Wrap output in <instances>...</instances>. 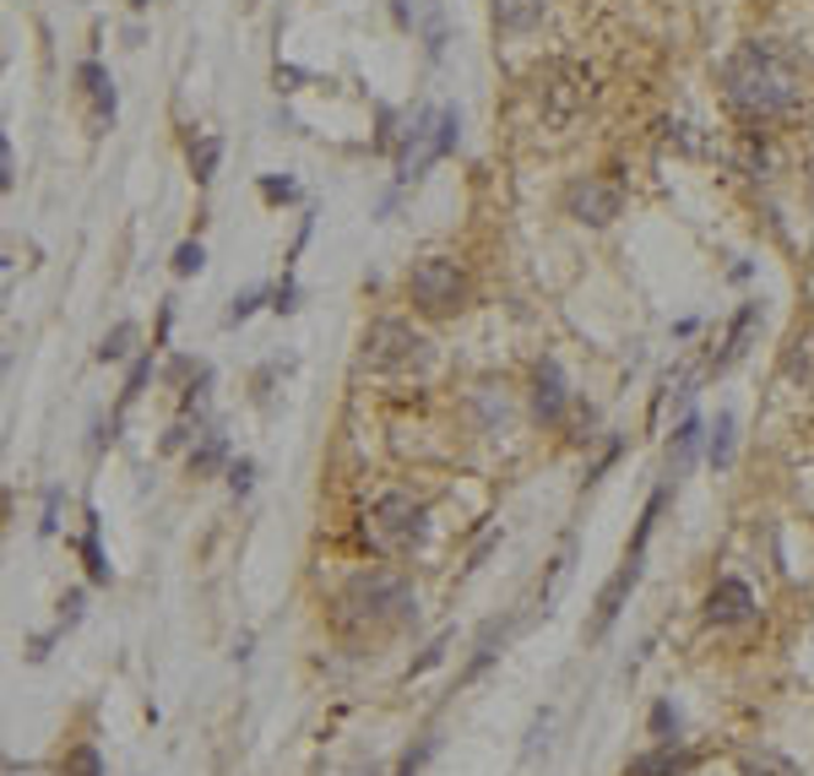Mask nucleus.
I'll return each instance as SVG.
<instances>
[{
    "mask_svg": "<svg viewBox=\"0 0 814 776\" xmlns=\"http://www.w3.org/2000/svg\"><path fill=\"white\" fill-rule=\"evenodd\" d=\"M337 620L369 624V630L408 624V620H418V592H413V581L397 576V571H358V576H347L342 592H337Z\"/></svg>",
    "mask_w": 814,
    "mask_h": 776,
    "instance_id": "nucleus-2",
    "label": "nucleus"
},
{
    "mask_svg": "<svg viewBox=\"0 0 814 776\" xmlns=\"http://www.w3.org/2000/svg\"><path fill=\"white\" fill-rule=\"evenodd\" d=\"M353 776H386V772H380V766H369V772H353Z\"/></svg>",
    "mask_w": 814,
    "mask_h": 776,
    "instance_id": "nucleus-38",
    "label": "nucleus"
},
{
    "mask_svg": "<svg viewBox=\"0 0 814 776\" xmlns=\"http://www.w3.org/2000/svg\"><path fill=\"white\" fill-rule=\"evenodd\" d=\"M739 772L744 776H799V766H793L788 755H777V750H744V755H739Z\"/></svg>",
    "mask_w": 814,
    "mask_h": 776,
    "instance_id": "nucleus-19",
    "label": "nucleus"
},
{
    "mask_svg": "<svg viewBox=\"0 0 814 776\" xmlns=\"http://www.w3.org/2000/svg\"><path fill=\"white\" fill-rule=\"evenodd\" d=\"M207 267V250H201V239H185L179 250H174V278H196Z\"/></svg>",
    "mask_w": 814,
    "mask_h": 776,
    "instance_id": "nucleus-27",
    "label": "nucleus"
},
{
    "mask_svg": "<svg viewBox=\"0 0 814 776\" xmlns=\"http://www.w3.org/2000/svg\"><path fill=\"white\" fill-rule=\"evenodd\" d=\"M364 538L380 549V554H418L429 543V505L391 489L369 505V521H364Z\"/></svg>",
    "mask_w": 814,
    "mask_h": 776,
    "instance_id": "nucleus-3",
    "label": "nucleus"
},
{
    "mask_svg": "<svg viewBox=\"0 0 814 776\" xmlns=\"http://www.w3.org/2000/svg\"><path fill=\"white\" fill-rule=\"evenodd\" d=\"M60 776H104V755H98L93 744H76V750H66Z\"/></svg>",
    "mask_w": 814,
    "mask_h": 776,
    "instance_id": "nucleus-22",
    "label": "nucleus"
},
{
    "mask_svg": "<svg viewBox=\"0 0 814 776\" xmlns=\"http://www.w3.org/2000/svg\"><path fill=\"white\" fill-rule=\"evenodd\" d=\"M446 651H451V630H446V635H435V640L424 646V657H413V662H408V679H418V673L440 668V662H446Z\"/></svg>",
    "mask_w": 814,
    "mask_h": 776,
    "instance_id": "nucleus-25",
    "label": "nucleus"
},
{
    "mask_svg": "<svg viewBox=\"0 0 814 776\" xmlns=\"http://www.w3.org/2000/svg\"><path fill=\"white\" fill-rule=\"evenodd\" d=\"M11 179H16V157H11V142H0V185L11 190Z\"/></svg>",
    "mask_w": 814,
    "mask_h": 776,
    "instance_id": "nucleus-35",
    "label": "nucleus"
},
{
    "mask_svg": "<svg viewBox=\"0 0 814 776\" xmlns=\"http://www.w3.org/2000/svg\"><path fill=\"white\" fill-rule=\"evenodd\" d=\"M651 739L657 744H679V706L673 701H657L651 706Z\"/></svg>",
    "mask_w": 814,
    "mask_h": 776,
    "instance_id": "nucleus-24",
    "label": "nucleus"
},
{
    "mask_svg": "<svg viewBox=\"0 0 814 776\" xmlns=\"http://www.w3.org/2000/svg\"><path fill=\"white\" fill-rule=\"evenodd\" d=\"M717 82H722V104H728L739 120H750V126L782 120V115L799 104V93H804V87H799V66H793V55L777 49L771 38H750V44H739V49L722 60Z\"/></svg>",
    "mask_w": 814,
    "mask_h": 776,
    "instance_id": "nucleus-1",
    "label": "nucleus"
},
{
    "mask_svg": "<svg viewBox=\"0 0 814 776\" xmlns=\"http://www.w3.org/2000/svg\"><path fill=\"white\" fill-rule=\"evenodd\" d=\"M527 408H532V419H538V424H565V419H570L576 397H570V380H565L559 358H538V364H532V391H527Z\"/></svg>",
    "mask_w": 814,
    "mask_h": 776,
    "instance_id": "nucleus-7",
    "label": "nucleus"
},
{
    "mask_svg": "<svg viewBox=\"0 0 814 776\" xmlns=\"http://www.w3.org/2000/svg\"><path fill=\"white\" fill-rule=\"evenodd\" d=\"M706 620L711 624H744L755 620V592H750V581H739V576H722V581H711V592H706Z\"/></svg>",
    "mask_w": 814,
    "mask_h": 776,
    "instance_id": "nucleus-10",
    "label": "nucleus"
},
{
    "mask_svg": "<svg viewBox=\"0 0 814 776\" xmlns=\"http://www.w3.org/2000/svg\"><path fill=\"white\" fill-rule=\"evenodd\" d=\"M261 196H267V201H294L299 190H294V179H278V174H267V179H261Z\"/></svg>",
    "mask_w": 814,
    "mask_h": 776,
    "instance_id": "nucleus-32",
    "label": "nucleus"
},
{
    "mask_svg": "<svg viewBox=\"0 0 814 776\" xmlns=\"http://www.w3.org/2000/svg\"><path fill=\"white\" fill-rule=\"evenodd\" d=\"M82 565H87V576L98 581V587H109L115 581V571H109V560H104V549H98V510H87V532H82Z\"/></svg>",
    "mask_w": 814,
    "mask_h": 776,
    "instance_id": "nucleus-17",
    "label": "nucleus"
},
{
    "mask_svg": "<svg viewBox=\"0 0 814 776\" xmlns=\"http://www.w3.org/2000/svg\"><path fill=\"white\" fill-rule=\"evenodd\" d=\"M548 0H494V27L499 33H532L543 22Z\"/></svg>",
    "mask_w": 814,
    "mask_h": 776,
    "instance_id": "nucleus-16",
    "label": "nucleus"
},
{
    "mask_svg": "<svg viewBox=\"0 0 814 776\" xmlns=\"http://www.w3.org/2000/svg\"><path fill=\"white\" fill-rule=\"evenodd\" d=\"M76 82H82V93H93L98 126H115V109H120V98H115V82H109V71H104L98 60H82V66H76Z\"/></svg>",
    "mask_w": 814,
    "mask_h": 776,
    "instance_id": "nucleus-14",
    "label": "nucleus"
},
{
    "mask_svg": "<svg viewBox=\"0 0 814 776\" xmlns=\"http://www.w3.org/2000/svg\"><path fill=\"white\" fill-rule=\"evenodd\" d=\"M391 16H397L402 27H413V5H408V0H391Z\"/></svg>",
    "mask_w": 814,
    "mask_h": 776,
    "instance_id": "nucleus-36",
    "label": "nucleus"
},
{
    "mask_svg": "<svg viewBox=\"0 0 814 776\" xmlns=\"http://www.w3.org/2000/svg\"><path fill=\"white\" fill-rule=\"evenodd\" d=\"M408 299L424 315H451L462 310V299H468V278H462V267L451 256H424L408 272Z\"/></svg>",
    "mask_w": 814,
    "mask_h": 776,
    "instance_id": "nucleus-6",
    "label": "nucleus"
},
{
    "mask_svg": "<svg viewBox=\"0 0 814 776\" xmlns=\"http://www.w3.org/2000/svg\"><path fill=\"white\" fill-rule=\"evenodd\" d=\"M82 609H87V592H82V587L66 592V598H60V630H71V624L82 620Z\"/></svg>",
    "mask_w": 814,
    "mask_h": 776,
    "instance_id": "nucleus-30",
    "label": "nucleus"
},
{
    "mask_svg": "<svg viewBox=\"0 0 814 776\" xmlns=\"http://www.w3.org/2000/svg\"><path fill=\"white\" fill-rule=\"evenodd\" d=\"M641 560H647V554H625V560H620V571L609 576V587L598 592V620H592V635H609V630H614V620L625 614L630 592L641 587Z\"/></svg>",
    "mask_w": 814,
    "mask_h": 776,
    "instance_id": "nucleus-9",
    "label": "nucleus"
},
{
    "mask_svg": "<svg viewBox=\"0 0 814 776\" xmlns=\"http://www.w3.org/2000/svg\"><path fill=\"white\" fill-rule=\"evenodd\" d=\"M217 163H223V137H196L190 142V174H196V185H212L217 179Z\"/></svg>",
    "mask_w": 814,
    "mask_h": 776,
    "instance_id": "nucleus-18",
    "label": "nucleus"
},
{
    "mask_svg": "<svg viewBox=\"0 0 814 776\" xmlns=\"http://www.w3.org/2000/svg\"><path fill=\"white\" fill-rule=\"evenodd\" d=\"M810 196H814V157H810Z\"/></svg>",
    "mask_w": 814,
    "mask_h": 776,
    "instance_id": "nucleus-39",
    "label": "nucleus"
},
{
    "mask_svg": "<svg viewBox=\"0 0 814 776\" xmlns=\"http://www.w3.org/2000/svg\"><path fill=\"white\" fill-rule=\"evenodd\" d=\"M55 527H60V489L44 494V521H38V532H55Z\"/></svg>",
    "mask_w": 814,
    "mask_h": 776,
    "instance_id": "nucleus-34",
    "label": "nucleus"
},
{
    "mask_svg": "<svg viewBox=\"0 0 814 776\" xmlns=\"http://www.w3.org/2000/svg\"><path fill=\"white\" fill-rule=\"evenodd\" d=\"M700 446H706V419L700 413H684L679 430H673V440H668V478H684L689 462L700 457Z\"/></svg>",
    "mask_w": 814,
    "mask_h": 776,
    "instance_id": "nucleus-13",
    "label": "nucleus"
},
{
    "mask_svg": "<svg viewBox=\"0 0 814 776\" xmlns=\"http://www.w3.org/2000/svg\"><path fill=\"white\" fill-rule=\"evenodd\" d=\"M196 435H190V419H179V424H168V435H163V451L174 457V451H185Z\"/></svg>",
    "mask_w": 814,
    "mask_h": 776,
    "instance_id": "nucleus-33",
    "label": "nucleus"
},
{
    "mask_svg": "<svg viewBox=\"0 0 814 776\" xmlns=\"http://www.w3.org/2000/svg\"><path fill=\"white\" fill-rule=\"evenodd\" d=\"M294 299H299V289H294V278H283V283L272 289V310H278V315H294V310H299Z\"/></svg>",
    "mask_w": 814,
    "mask_h": 776,
    "instance_id": "nucleus-31",
    "label": "nucleus"
},
{
    "mask_svg": "<svg viewBox=\"0 0 814 776\" xmlns=\"http://www.w3.org/2000/svg\"><path fill=\"white\" fill-rule=\"evenodd\" d=\"M700 766V755L695 750H684V744H651L647 755H636L625 776H689Z\"/></svg>",
    "mask_w": 814,
    "mask_h": 776,
    "instance_id": "nucleus-12",
    "label": "nucleus"
},
{
    "mask_svg": "<svg viewBox=\"0 0 814 776\" xmlns=\"http://www.w3.org/2000/svg\"><path fill=\"white\" fill-rule=\"evenodd\" d=\"M620 207H625V190L620 185H609V179H576L570 190H565V212L576 217V223H587V228H603V223H614L620 217Z\"/></svg>",
    "mask_w": 814,
    "mask_h": 776,
    "instance_id": "nucleus-8",
    "label": "nucleus"
},
{
    "mask_svg": "<svg viewBox=\"0 0 814 776\" xmlns=\"http://www.w3.org/2000/svg\"><path fill=\"white\" fill-rule=\"evenodd\" d=\"M261 299H267V289H245V294H234V305H228V326H245V320L256 315Z\"/></svg>",
    "mask_w": 814,
    "mask_h": 776,
    "instance_id": "nucleus-28",
    "label": "nucleus"
},
{
    "mask_svg": "<svg viewBox=\"0 0 814 776\" xmlns=\"http://www.w3.org/2000/svg\"><path fill=\"white\" fill-rule=\"evenodd\" d=\"M153 358H158V348H148L142 358H131V375H126V391H120V408H131L142 391H148V375H153Z\"/></svg>",
    "mask_w": 814,
    "mask_h": 776,
    "instance_id": "nucleus-23",
    "label": "nucleus"
},
{
    "mask_svg": "<svg viewBox=\"0 0 814 776\" xmlns=\"http://www.w3.org/2000/svg\"><path fill=\"white\" fill-rule=\"evenodd\" d=\"M228 462V440L223 435H201V446H190V478H212Z\"/></svg>",
    "mask_w": 814,
    "mask_h": 776,
    "instance_id": "nucleus-20",
    "label": "nucleus"
},
{
    "mask_svg": "<svg viewBox=\"0 0 814 776\" xmlns=\"http://www.w3.org/2000/svg\"><path fill=\"white\" fill-rule=\"evenodd\" d=\"M364 364L380 375H424L435 364V342L408 320H375L364 337Z\"/></svg>",
    "mask_w": 814,
    "mask_h": 776,
    "instance_id": "nucleus-5",
    "label": "nucleus"
},
{
    "mask_svg": "<svg viewBox=\"0 0 814 776\" xmlns=\"http://www.w3.org/2000/svg\"><path fill=\"white\" fill-rule=\"evenodd\" d=\"M494 646H505V630H499V624H488V630H484V640H479V651H473V662H468V679H479L488 662L499 657Z\"/></svg>",
    "mask_w": 814,
    "mask_h": 776,
    "instance_id": "nucleus-26",
    "label": "nucleus"
},
{
    "mask_svg": "<svg viewBox=\"0 0 814 776\" xmlns=\"http://www.w3.org/2000/svg\"><path fill=\"white\" fill-rule=\"evenodd\" d=\"M5 776H38V772H33V766H11Z\"/></svg>",
    "mask_w": 814,
    "mask_h": 776,
    "instance_id": "nucleus-37",
    "label": "nucleus"
},
{
    "mask_svg": "<svg viewBox=\"0 0 814 776\" xmlns=\"http://www.w3.org/2000/svg\"><path fill=\"white\" fill-rule=\"evenodd\" d=\"M131 5H137V11H142V5H148V0H131Z\"/></svg>",
    "mask_w": 814,
    "mask_h": 776,
    "instance_id": "nucleus-40",
    "label": "nucleus"
},
{
    "mask_svg": "<svg viewBox=\"0 0 814 776\" xmlns=\"http://www.w3.org/2000/svg\"><path fill=\"white\" fill-rule=\"evenodd\" d=\"M462 142V115L457 109H418L397 142V179H418L429 163H440L446 153H457Z\"/></svg>",
    "mask_w": 814,
    "mask_h": 776,
    "instance_id": "nucleus-4",
    "label": "nucleus"
},
{
    "mask_svg": "<svg viewBox=\"0 0 814 776\" xmlns=\"http://www.w3.org/2000/svg\"><path fill=\"white\" fill-rule=\"evenodd\" d=\"M228 489L245 499V494L256 489V462H245V457H239V462H228Z\"/></svg>",
    "mask_w": 814,
    "mask_h": 776,
    "instance_id": "nucleus-29",
    "label": "nucleus"
},
{
    "mask_svg": "<svg viewBox=\"0 0 814 776\" xmlns=\"http://www.w3.org/2000/svg\"><path fill=\"white\" fill-rule=\"evenodd\" d=\"M131 342H137V320H115V326L104 331V342H98V358H104V364H120V358L131 353Z\"/></svg>",
    "mask_w": 814,
    "mask_h": 776,
    "instance_id": "nucleus-21",
    "label": "nucleus"
},
{
    "mask_svg": "<svg viewBox=\"0 0 814 776\" xmlns=\"http://www.w3.org/2000/svg\"><path fill=\"white\" fill-rule=\"evenodd\" d=\"M733 451H739V419L722 408L717 424L706 430V462L717 467V472H728V467H733Z\"/></svg>",
    "mask_w": 814,
    "mask_h": 776,
    "instance_id": "nucleus-15",
    "label": "nucleus"
},
{
    "mask_svg": "<svg viewBox=\"0 0 814 776\" xmlns=\"http://www.w3.org/2000/svg\"><path fill=\"white\" fill-rule=\"evenodd\" d=\"M755 326H760V305H744V310L728 320V337H722V348L706 358V369L711 375H722V369H733L744 353H750V337H755Z\"/></svg>",
    "mask_w": 814,
    "mask_h": 776,
    "instance_id": "nucleus-11",
    "label": "nucleus"
}]
</instances>
